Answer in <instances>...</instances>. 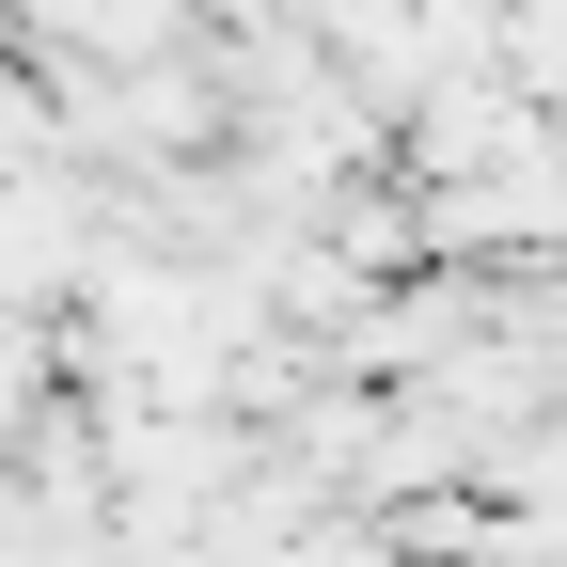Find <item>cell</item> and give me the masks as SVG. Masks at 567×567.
Segmentation results:
<instances>
[{"instance_id":"cell-1","label":"cell","mask_w":567,"mask_h":567,"mask_svg":"<svg viewBox=\"0 0 567 567\" xmlns=\"http://www.w3.org/2000/svg\"><path fill=\"white\" fill-rule=\"evenodd\" d=\"M48 284H80V189L32 158V174H0V316H32Z\"/></svg>"}]
</instances>
